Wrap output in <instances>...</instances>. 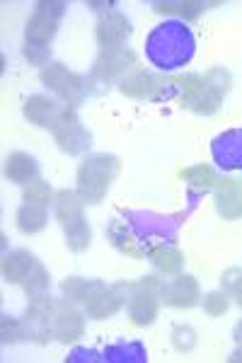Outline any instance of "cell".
<instances>
[{
    "label": "cell",
    "instance_id": "7",
    "mask_svg": "<svg viewBox=\"0 0 242 363\" xmlns=\"http://www.w3.org/2000/svg\"><path fill=\"white\" fill-rule=\"evenodd\" d=\"M41 83H44V87H49L58 99H63L66 107L70 109H75L78 104L85 102L87 92H90L87 78L68 70V66H63V63H58V61L49 63V66L41 70Z\"/></svg>",
    "mask_w": 242,
    "mask_h": 363
},
{
    "label": "cell",
    "instance_id": "13",
    "mask_svg": "<svg viewBox=\"0 0 242 363\" xmlns=\"http://www.w3.org/2000/svg\"><path fill=\"white\" fill-rule=\"evenodd\" d=\"M94 37L102 49H111V46H123L128 37H131V22L119 10H109L102 13L94 27Z\"/></svg>",
    "mask_w": 242,
    "mask_h": 363
},
{
    "label": "cell",
    "instance_id": "14",
    "mask_svg": "<svg viewBox=\"0 0 242 363\" xmlns=\"http://www.w3.org/2000/svg\"><path fill=\"white\" fill-rule=\"evenodd\" d=\"M51 332H54V339L58 342L68 344V342H75V339L82 337L85 332V322H82V315L80 310L73 308V303L63 298L61 303H56V313H54V320H51Z\"/></svg>",
    "mask_w": 242,
    "mask_h": 363
},
{
    "label": "cell",
    "instance_id": "23",
    "mask_svg": "<svg viewBox=\"0 0 242 363\" xmlns=\"http://www.w3.org/2000/svg\"><path fill=\"white\" fill-rule=\"evenodd\" d=\"M209 5L216 3H204V0H158V3H153V10L163 15H180L185 20H197Z\"/></svg>",
    "mask_w": 242,
    "mask_h": 363
},
{
    "label": "cell",
    "instance_id": "27",
    "mask_svg": "<svg viewBox=\"0 0 242 363\" xmlns=\"http://www.w3.org/2000/svg\"><path fill=\"white\" fill-rule=\"evenodd\" d=\"M102 361H136V363H143L148 361V354H145L143 344L138 342H128V344H114V347H107L102 351Z\"/></svg>",
    "mask_w": 242,
    "mask_h": 363
},
{
    "label": "cell",
    "instance_id": "39",
    "mask_svg": "<svg viewBox=\"0 0 242 363\" xmlns=\"http://www.w3.org/2000/svg\"><path fill=\"white\" fill-rule=\"evenodd\" d=\"M240 184H242V182H240Z\"/></svg>",
    "mask_w": 242,
    "mask_h": 363
},
{
    "label": "cell",
    "instance_id": "16",
    "mask_svg": "<svg viewBox=\"0 0 242 363\" xmlns=\"http://www.w3.org/2000/svg\"><path fill=\"white\" fill-rule=\"evenodd\" d=\"M163 301L165 306L172 308H192L199 303V281L189 274H180L177 279H172L170 284H165L163 291Z\"/></svg>",
    "mask_w": 242,
    "mask_h": 363
},
{
    "label": "cell",
    "instance_id": "1",
    "mask_svg": "<svg viewBox=\"0 0 242 363\" xmlns=\"http://www.w3.org/2000/svg\"><path fill=\"white\" fill-rule=\"evenodd\" d=\"M197 54V39L185 20H167L153 27L145 39V56L158 70H177L185 68Z\"/></svg>",
    "mask_w": 242,
    "mask_h": 363
},
{
    "label": "cell",
    "instance_id": "31",
    "mask_svg": "<svg viewBox=\"0 0 242 363\" xmlns=\"http://www.w3.org/2000/svg\"><path fill=\"white\" fill-rule=\"evenodd\" d=\"M172 344L180 351H192L197 347V332L192 327H185V325H177L172 330Z\"/></svg>",
    "mask_w": 242,
    "mask_h": 363
},
{
    "label": "cell",
    "instance_id": "2",
    "mask_svg": "<svg viewBox=\"0 0 242 363\" xmlns=\"http://www.w3.org/2000/svg\"><path fill=\"white\" fill-rule=\"evenodd\" d=\"M119 157L111 153L87 155L85 162L78 167V196L82 203H99L107 196L111 182L119 174Z\"/></svg>",
    "mask_w": 242,
    "mask_h": 363
},
{
    "label": "cell",
    "instance_id": "11",
    "mask_svg": "<svg viewBox=\"0 0 242 363\" xmlns=\"http://www.w3.org/2000/svg\"><path fill=\"white\" fill-rule=\"evenodd\" d=\"M131 289H133V284H126V281H119V284H114V286L99 289L97 294L85 303L87 318L107 320L111 315H116L128 303V298H131Z\"/></svg>",
    "mask_w": 242,
    "mask_h": 363
},
{
    "label": "cell",
    "instance_id": "15",
    "mask_svg": "<svg viewBox=\"0 0 242 363\" xmlns=\"http://www.w3.org/2000/svg\"><path fill=\"white\" fill-rule=\"evenodd\" d=\"M216 211L226 220L242 218V184L240 179L221 177L216 184Z\"/></svg>",
    "mask_w": 242,
    "mask_h": 363
},
{
    "label": "cell",
    "instance_id": "6",
    "mask_svg": "<svg viewBox=\"0 0 242 363\" xmlns=\"http://www.w3.org/2000/svg\"><path fill=\"white\" fill-rule=\"evenodd\" d=\"M230 85H233V78L226 68H211L209 73L204 75V83L199 85V90L194 92L192 97L187 99L185 104H180L182 109H192L194 114H204L211 116L221 109L223 97L230 92Z\"/></svg>",
    "mask_w": 242,
    "mask_h": 363
},
{
    "label": "cell",
    "instance_id": "18",
    "mask_svg": "<svg viewBox=\"0 0 242 363\" xmlns=\"http://www.w3.org/2000/svg\"><path fill=\"white\" fill-rule=\"evenodd\" d=\"M109 242L114 245L121 255L126 257H133V259H141V257H148L150 252V245H145L143 240H138V235L126 225V220H111L109 230Z\"/></svg>",
    "mask_w": 242,
    "mask_h": 363
},
{
    "label": "cell",
    "instance_id": "26",
    "mask_svg": "<svg viewBox=\"0 0 242 363\" xmlns=\"http://www.w3.org/2000/svg\"><path fill=\"white\" fill-rule=\"evenodd\" d=\"M180 177L185 179L187 184L192 186V189H197V191L216 189L218 179H221L209 165H194V167H187V169H182V172H180Z\"/></svg>",
    "mask_w": 242,
    "mask_h": 363
},
{
    "label": "cell",
    "instance_id": "5",
    "mask_svg": "<svg viewBox=\"0 0 242 363\" xmlns=\"http://www.w3.org/2000/svg\"><path fill=\"white\" fill-rule=\"evenodd\" d=\"M136 66V54L126 46H111V49H102L99 56L94 58L92 63V70L87 75V83H90V90L92 85H97V92H104L109 90V85L114 80L123 78Z\"/></svg>",
    "mask_w": 242,
    "mask_h": 363
},
{
    "label": "cell",
    "instance_id": "4",
    "mask_svg": "<svg viewBox=\"0 0 242 363\" xmlns=\"http://www.w3.org/2000/svg\"><path fill=\"white\" fill-rule=\"evenodd\" d=\"M126 225L143 240L145 245H158L155 240H165V242H175L177 233H180L182 223H185L187 213L163 216L153 213V211H126Z\"/></svg>",
    "mask_w": 242,
    "mask_h": 363
},
{
    "label": "cell",
    "instance_id": "17",
    "mask_svg": "<svg viewBox=\"0 0 242 363\" xmlns=\"http://www.w3.org/2000/svg\"><path fill=\"white\" fill-rule=\"evenodd\" d=\"M165 83L163 75H155L150 70H138V73L128 75L119 83V90L123 92L126 97H133V99H150L155 102L158 99V92Z\"/></svg>",
    "mask_w": 242,
    "mask_h": 363
},
{
    "label": "cell",
    "instance_id": "28",
    "mask_svg": "<svg viewBox=\"0 0 242 363\" xmlns=\"http://www.w3.org/2000/svg\"><path fill=\"white\" fill-rule=\"evenodd\" d=\"M22 199H25V203H34V206H49L51 201H54V191H51L49 182H41V179H34L32 184L25 189V194H22Z\"/></svg>",
    "mask_w": 242,
    "mask_h": 363
},
{
    "label": "cell",
    "instance_id": "8",
    "mask_svg": "<svg viewBox=\"0 0 242 363\" xmlns=\"http://www.w3.org/2000/svg\"><path fill=\"white\" fill-rule=\"evenodd\" d=\"M165 284L155 277H143L133 284L131 298H128V318L133 325L148 327L155 322L158 310H160Z\"/></svg>",
    "mask_w": 242,
    "mask_h": 363
},
{
    "label": "cell",
    "instance_id": "34",
    "mask_svg": "<svg viewBox=\"0 0 242 363\" xmlns=\"http://www.w3.org/2000/svg\"><path fill=\"white\" fill-rule=\"evenodd\" d=\"M221 284H223V291L233 296L235 291H238V286L242 284V269H238V267L226 269V272H223V277H221Z\"/></svg>",
    "mask_w": 242,
    "mask_h": 363
},
{
    "label": "cell",
    "instance_id": "25",
    "mask_svg": "<svg viewBox=\"0 0 242 363\" xmlns=\"http://www.w3.org/2000/svg\"><path fill=\"white\" fill-rule=\"evenodd\" d=\"M46 208L44 206H34V203H22L17 211V228H20L22 235H37L46 228Z\"/></svg>",
    "mask_w": 242,
    "mask_h": 363
},
{
    "label": "cell",
    "instance_id": "29",
    "mask_svg": "<svg viewBox=\"0 0 242 363\" xmlns=\"http://www.w3.org/2000/svg\"><path fill=\"white\" fill-rule=\"evenodd\" d=\"M49 284H51L49 272H46V269L41 267V264H37V267H34V272L29 274L27 281H25V294L29 298L46 296V294H49Z\"/></svg>",
    "mask_w": 242,
    "mask_h": 363
},
{
    "label": "cell",
    "instance_id": "12",
    "mask_svg": "<svg viewBox=\"0 0 242 363\" xmlns=\"http://www.w3.org/2000/svg\"><path fill=\"white\" fill-rule=\"evenodd\" d=\"M211 155L223 172L242 169V128H230L211 143Z\"/></svg>",
    "mask_w": 242,
    "mask_h": 363
},
{
    "label": "cell",
    "instance_id": "33",
    "mask_svg": "<svg viewBox=\"0 0 242 363\" xmlns=\"http://www.w3.org/2000/svg\"><path fill=\"white\" fill-rule=\"evenodd\" d=\"M204 310L209 315H223L228 310V294L226 291H214V294H209L204 298Z\"/></svg>",
    "mask_w": 242,
    "mask_h": 363
},
{
    "label": "cell",
    "instance_id": "19",
    "mask_svg": "<svg viewBox=\"0 0 242 363\" xmlns=\"http://www.w3.org/2000/svg\"><path fill=\"white\" fill-rule=\"evenodd\" d=\"M63 104H56L54 99L44 97V95H32L25 102V119L29 124L34 126H44V128H51L54 126V121L58 119V114H61Z\"/></svg>",
    "mask_w": 242,
    "mask_h": 363
},
{
    "label": "cell",
    "instance_id": "21",
    "mask_svg": "<svg viewBox=\"0 0 242 363\" xmlns=\"http://www.w3.org/2000/svg\"><path fill=\"white\" fill-rule=\"evenodd\" d=\"M5 174H8V179L15 182V184H32L39 174V165L32 155L13 153V155H8V162H5Z\"/></svg>",
    "mask_w": 242,
    "mask_h": 363
},
{
    "label": "cell",
    "instance_id": "10",
    "mask_svg": "<svg viewBox=\"0 0 242 363\" xmlns=\"http://www.w3.org/2000/svg\"><path fill=\"white\" fill-rule=\"evenodd\" d=\"M51 133H54L58 148L68 155H82V153H87L92 145V133L80 124L75 109L66 107V104H63L61 114H58V119L54 121V126H51Z\"/></svg>",
    "mask_w": 242,
    "mask_h": 363
},
{
    "label": "cell",
    "instance_id": "30",
    "mask_svg": "<svg viewBox=\"0 0 242 363\" xmlns=\"http://www.w3.org/2000/svg\"><path fill=\"white\" fill-rule=\"evenodd\" d=\"M0 335H3V344L27 342L25 320H17V318H10V315H3V320H0Z\"/></svg>",
    "mask_w": 242,
    "mask_h": 363
},
{
    "label": "cell",
    "instance_id": "37",
    "mask_svg": "<svg viewBox=\"0 0 242 363\" xmlns=\"http://www.w3.org/2000/svg\"><path fill=\"white\" fill-rule=\"evenodd\" d=\"M230 361H233V363H240V361H242V347H238V349L233 351V356H230Z\"/></svg>",
    "mask_w": 242,
    "mask_h": 363
},
{
    "label": "cell",
    "instance_id": "24",
    "mask_svg": "<svg viewBox=\"0 0 242 363\" xmlns=\"http://www.w3.org/2000/svg\"><path fill=\"white\" fill-rule=\"evenodd\" d=\"M148 259L155 264V269H160L163 274H180L182 264H185V255L172 245L158 242L153 245L148 252Z\"/></svg>",
    "mask_w": 242,
    "mask_h": 363
},
{
    "label": "cell",
    "instance_id": "3",
    "mask_svg": "<svg viewBox=\"0 0 242 363\" xmlns=\"http://www.w3.org/2000/svg\"><path fill=\"white\" fill-rule=\"evenodd\" d=\"M54 211L63 233H66L68 250L85 252L90 247L92 230L85 220V213H82V199L78 196V191H68V189L58 191L54 199Z\"/></svg>",
    "mask_w": 242,
    "mask_h": 363
},
{
    "label": "cell",
    "instance_id": "22",
    "mask_svg": "<svg viewBox=\"0 0 242 363\" xmlns=\"http://www.w3.org/2000/svg\"><path fill=\"white\" fill-rule=\"evenodd\" d=\"M107 284L97 279H82V277H70L61 284V294L70 303H87L90 298L97 294L99 289H104Z\"/></svg>",
    "mask_w": 242,
    "mask_h": 363
},
{
    "label": "cell",
    "instance_id": "20",
    "mask_svg": "<svg viewBox=\"0 0 242 363\" xmlns=\"http://www.w3.org/2000/svg\"><path fill=\"white\" fill-rule=\"evenodd\" d=\"M37 257L27 250H15L10 255H5L3 259V277L8 284H25L29 274L37 267Z\"/></svg>",
    "mask_w": 242,
    "mask_h": 363
},
{
    "label": "cell",
    "instance_id": "32",
    "mask_svg": "<svg viewBox=\"0 0 242 363\" xmlns=\"http://www.w3.org/2000/svg\"><path fill=\"white\" fill-rule=\"evenodd\" d=\"M25 58L34 66H49V58H51V46L44 44H29L25 42Z\"/></svg>",
    "mask_w": 242,
    "mask_h": 363
},
{
    "label": "cell",
    "instance_id": "36",
    "mask_svg": "<svg viewBox=\"0 0 242 363\" xmlns=\"http://www.w3.org/2000/svg\"><path fill=\"white\" fill-rule=\"evenodd\" d=\"M233 337H235V342H238V347H242V322H238V327H235Z\"/></svg>",
    "mask_w": 242,
    "mask_h": 363
},
{
    "label": "cell",
    "instance_id": "38",
    "mask_svg": "<svg viewBox=\"0 0 242 363\" xmlns=\"http://www.w3.org/2000/svg\"><path fill=\"white\" fill-rule=\"evenodd\" d=\"M233 298H235V301H238V306L242 308V284L238 286V291H235V294H233Z\"/></svg>",
    "mask_w": 242,
    "mask_h": 363
},
{
    "label": "cell",
    "instance_id": "35",
    "mask_svg": "<svg viewBox=\"0 0 242 363\" xmlns=\"http://www.w3.org/2000/svg\"><path fill=\"white\" fill-rule=\"evenodd\" d=\"M87 8H92V10H97V13H99V10H104V8L111 10V8H114V3H92V0H90V3H87Z\"/></svg>",
    "mask_w": 242,
    "mask_h": 363
},
{
    "label": "cell",
    "instance_id": "9",
    "mask_svg": "<svg viewBox=\"0 0 242 363\" xmlns=\"http://www.w3.org/2000/svg\"><path fill=\"white\" fill-rule=\"evenodd\" d=\"M68 3L63 0H39L32 17L25 25V39L29 44H44L49 46L51 39L58 32V22L66 15Z\"/></svg>",
    "mask_w": 242,
    "mask_h": 363
}]
</instances>
